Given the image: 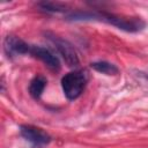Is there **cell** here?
I'll return each mask as SVG.
<instances>
[{"label":"cell","mask_w":148,"mask_h":148,"mask_svg":"<svg viewBox=\"0 0 148 148\" xmlns=\"http://www.w3.org/2000/svg\"><path fill=\"white\" fill-rule=\"evenodd\" d=\"M45 36L51 42V44L53 45V47L58 52V54L61 56V58L64 59V61L66 62V65L68 67L76 68L79 66L80 61H79V57L76 54V51H75L74 46L68 40L59 37L52 32H46Z\"/></svg>","instance_id":"3"},{"label":"cell","mask_w":148,"mask_h":148,"mask_svg":"<svg viewBox=\"0 0 148 148\" xmlns=\"http://www.w3.org/2000/svg\"><path fill=\"white\" fill-rule=\"evenodd\" d=\"M147 77H148V75H147Z\"/></svg>","instance_id":"10"},{"label":"cell","mask_w":148,"mask_h":148,"mask_svg":"<svg viewBox=\"0 0 148 148\" xmlns=\"http://www.w3.org/2000/svg\"><path fill=\"white\" fill-rule=\"evenodd\" d=\"M20 135L35 148L44 147L51 142V136L42 128L34 125H21Z\"/></svg>","instance_id":"4"},{"label":"cell","mask_w":148,"mask_h":148,"mask_svg":"<svg viewBox=\"0 0 148 148\" xmlns=\"http://www.w3.org/2000/svg\"><path fill=\"white\" fill-rule=\"evenodd\" d=\"M46 83H47V80L44 75H36L30 81V84H29L30 96L35 99H39L44 89H45V87H46Z\"/></svg>","instance_id":"7"},{"label":"cell","mask_w":148,"mask_h":148,"mask_svg":"<svg viewBox=\"0 0 148 148\" xmlns=\"http://www.w3.org/2000/svg\"><path fill=\"white\" fill-rule=\"evenodd\" d=\"M30 44L16 36H7L3 40V51L8 58H14L22 54H29Z\"/></svg>","instance_id":"6"},{"label":"cell","mask_w":148,"mask_h":148,"mask_svg":"<svg viewBox=\"0 0 148 148\" xmlns=\"http://www.w3.org/2000/svg\"><path fill=\"white\" fill-rule=\"evenodd\" d=\"M90 67L105 75H116L119 73V68L108 61H94L90 64Z\"/></svg>","instance_id":"8"},{"label":"cell","mask_w":148,"mask_h":148,"mask_svg":"<svg viewBox=\"0 0 148 148\" xmlns=\"http://www.w3.org/2000/svg\"><path fill=\"white\" fill-rule=\"evenodd\" d=\"M68 21H98L111 24L127 32H139L145 29L146 22L141 17L124 16L104 10H77L66 15Z\"/></svg>","instance_id":"1"},{"label":"cell","mask_w":148,"mask_h":148,"mask_svg":"<svg viewBox=\"0 0 148 148\" xmlns=\"http://www.w3.org/2000/svg\"><path fill=\"white\" fill-rule=\"evenodd\" d=\"M38 7L40 8V10L46 12V13H60V12H65L66 10V6L60 3V2H52V1H44V2H39Z\"/></svg>","instance_id":"9"},{"label":"cell","mask_w":148,"mask_h":148,"mask_svg":"<svg viewBox=\"0 0 148 148\" xmlns=\"http://www.w3.org/2000/svg\"><path fill=\"white\" fill-rule=\"evenodd\" d=\"M88 82L87 73L80 69H74L67 73L61 79V88L67 99L74 101L79 98L86 89Z\"/></svg>","instance_id":"2"},{"label":"cell","mask_w":148,"mask_h":148,"mask_svg":"<svg viewBox=\"0 0 148 148\" xmlns=\"http://www.w3.org/2000/svg\"><path fill=\"white\" fill-rule=\"evenodd\" d=\"M29 54L36 59H39L42 62H44L50 69L52 71H59L60 69V60L59 58L51 52L49 49L39 45H30Z\"/></svg>","instance_id":"5"}]
</instances>
